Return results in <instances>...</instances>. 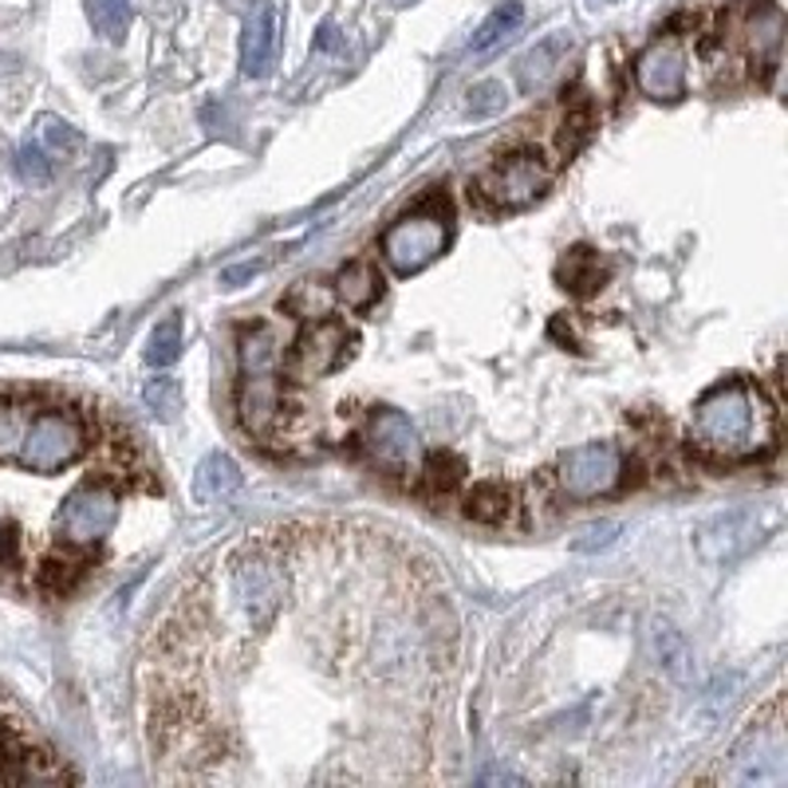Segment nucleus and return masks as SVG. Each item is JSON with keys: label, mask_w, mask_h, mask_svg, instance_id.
Wrapping results in <instances>:
<instances>
[{"label": "nucleus", "mask_w": 788, "mask_h": 788, "mask_svg": "<svg viewBox=\"0 0 788 788\" xmlns=\"http://www.w3.org/2000/svg\"><path fill=\"white\" fill-rule=\"evenodd\" d=\"M690 442L717 461H753L777 446V406L758 383L734 379L702 394L690 418Z\"/></svg>", "instance_id": "obj_1"}, {"label": "nucleus", "mask_w": 788, "mask_h": 788, "mask_svg": "<svg viewBox=\"0 0 788 788\" xmlns=\"http://www.w3.org/2000/svg\"><path fill=\"white\" fill-rule=\"evenodd\" d=\"M284 340L272 323H257L241 335V383L237 410L245 430L257 438H272L284 422V386H281Z\"/></svg>", "instance_id": "obj_2"}, {"label": "nucleus", "mask_w": 788, "mask_h": 788, "mask_svg": "<svg viewBox=\"0 0 788 788\" xmlns=\"http://www.w3.org/2000/svg\"><path fill=\"white\" fill-rule=\"evenodd\" d=\"M450 245V213L446 206H422L403 213L383 233V260L398 276H415L430 269Z\"/></svg>", "instance_id": "obj_3"}, {"label": "nucleus", "mask_w": 788, "mask_h": 788, "mask_svg": "<svg viewBox=\"0 0 788 788\" xmlns=\"http://www.w3.org/2000/svg\"><path fill=\"white\" fill-rule=\"evenodd\" d=\"M229 591H233V612L237 619L249 627V631H260L272 615L281 612V600L288 591V576L281 571V561L272 552H245L233 568V580H229Z\"/></svg>", "instance_id": "obj_4"}, {"label": "nucleus", "mask_w": 788, "mask_h": 788, "mask_svg": "<svg viewBox=\"0 0 788 788\" xmlns=\"http://www.w3.org/2000/svg\"><path fill=\"white\" fill-rule=\"evenodd\" d=\"M84 450L87 430L79 415H72V410H40V415H32L16 466L32 469V473H56V469L79 461Z\"/></svg>", "instance_id": "obj_5"}, {"label": "nucleus", "mask_w": 788, "mask_h": 788, "mask_svg": "<svg viewBox=\"0 0 788 788\" xmlns=\"http://www.w3.org/2000/svg\"><path fill=\"white\" fill-rule=\"evenodd\" d=\"M627 461L615 442H583L571 446L556 461V485L571 501H600L623 485Z\"/></svg>", "instance_id": "obj_6"}, {"label": "nucleus", "mask_w": 788, "mask_h": 788, "mask_svg": "<svg viewBox=\"0 0 788 788\" xmlns=\"http://www.w3.org/2000/svg\"><path fill=\"white\" fill-rule=\"evenodd\" d=\"M364 446L371 454V461L394 478H415L418 469H422V434H418V426L403 415V410H394V406H379L371 410L367 418V430H364Z\"/></svg>", "instance_id": "obj_7"}, {"label": "nucleus", "mask_w": 788, "mask_h": 788, "mask_svg": "<svg viewBox=\"0 0 788 788\" xmlns=\"http://www.w3.org/2000/svg\"><path fill=\"white\" fill-rule=\"evenodd\" d=\"M726 780L734 785H785L788 780V737L785 722H761L729 753Z\"/></svg>", "instance_id": "obj_8"}, {"label": "nucleus", "mask_w": 788, "mask_h": 788, "mask_svg": "<svg viewBox=\"0 0 788 788\" xmlns=\"http://www.w3.org/2000/svg\"><path fill=\"white\" fill-rule=\"evenodd\" d=\"M552 174L532 150H517V155L497 158L485 174L478 177V194L485 197L493 209H525L544 197Z\"/></svg>", "instance_id": "obj_9"}, {"label": "nucleus", "mask_w": 788, "mask_h": 788, "mask_svg": "<svg viewBox=\"0 0 788 788\" xmlns=\"http://www.w3.org/2000/svg\"><path fill=\"white\" fill-rule=\"evenodd\" d=\"M347 359H352V332L340 320H316L296 335L284 371L292 383H316L323 374L340 371Z\"/></svg>", "instance_id": "obj_10"}, {"label": "nucleus", "mask_w": 788, "mask_h": 788, "mask_svg": "<svg viewBox=\"0 0 788 788\" xmlns=\"http://www.w3.org/2000/svg\"><path fill=\"white\" fill-rule=\"evenodd\" d=\"M114 520H119V493L111 485L91 481V485H79L72 497L63 501L56 529L75 549H91L114 529Z\"/></svg>", "instance_id": "obj_11"}, {"label": "nucleus", "mask_w": 788, "mask_h": 788, "mask_svg": "<svg viewBox=\"0 0 788 788\" xmlns=\"http://www.w3.org/2000/svg\"><path fill=\"white\" fill-rule=\"evenodd\" d=\"M686 75H690V52H686L682 36H663L654 40L639 60H635V84L639 91L658 99V103H675L686 95Z\"/></svg>", "instance_id": "obj_12"}, {"label": "nucleus", "mask_w": 788, "mask_h": 788, "mask_svg": "<svg viewBox=\"0 0 788 788\" xmlns=\"http://www.w3.org/2000/svg\"><path fill=\"white\" fill-rule=\"evenodd\" d=\"M281 32H284V9L281 0H257L245 16L241 32V72L249 79L272 72V63L281 56Z\"/></svg>", "instance_id": "obj_13"}, {"label": "nucleus", "mask_w": 788, "mask_h": 788, "mask_svg": "<svg viewBox=\"0 0 788 788\" xmlns=\"http://www.w3.org/2000/svg\"><path fill=\"white\" fill-rule=\"evenodd\" d=\"M753 537H758V520H753V513H746V508H729V513H717V517L705 520L702 532H698V549H702L705 561L726 564V561H734V556H741V552L753 544Z\"/></svg>", "instance_id": "obj_14"}, {"label": "nucleus", "mask_w": 788, "mask_h": 788, "mask_svg": "<svg viewBox=\"0 0 788 788\" xmlns=\"http://www.w3.org/2000/svg\"><path fill=\"white\" fill-rule=\"evenodd\" d=\"M241 489V466L229 454H209L201 457V466L194 473V497L201 505H225L237 497Z\"/></svg>", "instance_id": "obj_15"}, {"label": "nucleus", "mask_w": 788, "mask_h": 788, "mask_svg": "<svg viewBox=\"0 0 788 788\" xmlns=\"http://www.w3.org/2000/svg\"><path fill=\"white\" fill-rule=\"evenodd\" d=\"M332 296H335V304H343L347 311H367L379 296H383V281H379L374 264L355 260V264H347V269L335 272Z\"/></svg>", "instance_id": "obj_16"}, {"label": "nucleus", "mask_w": 788, "mask_h": 788, "mask_svg": "<svg viewBox=\"0 0 788 788\" xmlns=\"http://www.w3.org/2000/svg\"><path fill=\"white\" fill-rule=\"evenodd\" d=\"M556 276H561V284L568 292H576V296H591V292H600L603 281H607V269H603V260L595 249H571L568 257L556 264Z\"/></svg>", "instance_id": "obj_17"}, {"label": "nucleus", "mask_w": 788, "mask_h": 788, "mask_svg": "<svg viewBox=\"0 0 788 788\" xmlns=\"http://www.w3.org/2000/svg\"><path fill=\"white\" fill-rule=\"evenodd\" d=\"M513 508V493L497 481H485V485H473V493L466 497V517H473L478 525H501Z\"/></svg>", "instance_id": "obj_18"}, {"label": "nucleus", "mask_w": 788, "mask_h": 788, "mask_svg": "<svg viewBox=\"0 0 788 788\" xmlns=\"http://www.w3.org/2000/svg\"><path fill=\"white\" fill-rule=\"evenodd\" d=\"M520 21H525V4H520V0H505V4H497V9L485 16V24L478 28V36H473L469 48H473V52H489L493 44L513 36V32L520 28Z\"/></svg>", "instance_id": "obj_19"}, {"label": "nucleus", "mask_w": 788, "mask_h": 788, "mask_svg": "<svg viewBox=\"0 0 788 788\" xmlns=\"http://www.w3.org/2000/svg\"><path fill=\"white\" fill-rule=\"evenodd\" d=\"M651 651H654V658H658V666H666L675 678L686 675V666H690V647H686L678 627H670V623H651Z\"/></svg>", "instance_id": "obj_20"}, {"label": "nucleus", "mask_w": 788, "mask_h": 788, "mask_svg": "<svg viewBox=\"0 0 788 788\" xmlns=\"http://www.w3.org/2000/svg\"><path fill=\"white\" fill-rule=\"evenodd\" d=\"M87 16L107 44H123L131 28V0H87Z\"/></svg>", "instance_id": "obj_21"}, {"label": "nucleus", "mask_w": 788, "mask_h": 788, "mask_svg": "<svg viewBox=\"0 0 788 788\" xmlns=\"http://www.w3.org/2000/svg\"><path fill=\"white\" fill-rule=\"evenodd\" d=\"M28 426H32V406L0 403V461H16V457H21Z\"/></svg>", "instance_id": "obj_22"}, {"label": "nucleus", "mask_w": 788, "mask_h": 788, "mask_svg": "<svg viewBox=\"0 0 788 788\" xmlns=\"http://www.w3.org/2000/svg\"><path fill=\"white\" fill-rule=\"evenodd\" d=\"M177 355H182V316H167L146 340V364L170 367Z\"/></svg>", "instance_id": "obj_23"}, {"label": "nucleus", "mask_w": 788, "mask_h": 788, "mask_svg": "<svg viewBox=\"0 0 788 788\" xmlns=\"http://www.w3.org/2000/svg\"><path fill=\"white\" fill-rule=\"evenodd\" d=\"M143 403L155 418L174 422L177 410H182V386H177V379H170V374H158V379H150V383L143 386Z\"/></svg>", "instance_id": "obj_24"}, {"label": "nucleus", "mask_w": 788, "mask_h": 788, "mask_svg": "<svg viewBox=\"0 0 788 788\" xmlns=\"http://www.w3.org/2000/svg\"><path fill=\"white\" fill-rule=\"evenodd\" d=\"M426 478V485L434 489V493H450V489L461 481L466 466H461V457L454 454H434V457H422V469H418Z\"/></svg>", "instance_id": "obj_25"}, {"label": "nucleus", "mask_w": 788, "mask_h": 788, "mask_svg": "<svg viewBox=\"0 0 788 788\" xmlns=\"http://www.w3.org/2000/svg\"><path fill=\"white\" fill-rule=\"evenodd\" d=\"M335 296L332 288H316V284H300V288L292 292L288 308L304 320H328V311H332Z\"/></svg>", "instance_id": "obj_26"}, {"label": "nucleus", "mask_w": 788, "mask_h": 788, "mask_svg": "<svg viewBox=\"0 0 788 788\" xmlns=\"http://www.w3.org/2000/svg\"><path fill=\"white\" fill-rule=\"evenodd\" d=\"M16 174H21L24 182H32V186L52 182V158H48V150L36 143H24L21 150H16Z\"/></svg>", "instance_id": "obj_27"}, {"label": "nucleus", "mask_w": 788, "mask_h": 788, "mask_svg": "<svg viewBox=\"0 0 788 788\" xmlns=\"http://www.w3.org/2000/svg\"><path fill=\"white\" fill-rule=\"evenodd\" d=\"M40 143L48 155H72L75 146H79V131L72 123H63L56 114H44L40 119Z\"/></svg>", "instance_id": "obj_28"}, {"label": "nucleus", "mask_w": 788, "mask_h": 788, "mask_svg": "<svg viewBox=\"0 0 788 788\" xmlns=\"http://www.w3.org/2000/svg\"><path fill=\"white\" fill-rule=\"evenodd\" d=\"M615 537H619V520H595V525H583L580 537L571 540L576 552H603L612 549Z\"/></svg>", "instance_id": "obj_29"}, {"label": "nucleus", "mask_w": 788, "mask_h": 788, "mask_svg": "<svg viewBox=\"0 0 788 788\" xmlns=\"http://www.w3.org/2000/svg\"><path fill=\"white\" fill-rule=\"evenodd\" d=\"M505 103H508L505 84H497V79H485V84H478L473 91H469V111L478 114V119H485V114H497Z\"/></svg>", "instance_id": "obj_30"}, {"label": "nucleus", "mask_w": 788, "mask_h": 788, "mask_svg": "<svg viewBox=\"0 0 788 788\" xmlns=\"http://www.w3.org/2000/svg\"><path fill=\"white\" fill-rule=\"evenodd\" d=\"M75 576V564H60V561H48L44 564V583L52 591H60V588H67V580Z\"/></svg>", "instance_id": "obj_31"}, {"label": "nucleus", "mask_w": 788, "mask_h": 788, "mask_svg": "<svg viewBox=\"0 0 788 788\" xmlns=\"http://www.w3.org/2000/svg\"><path fill=\"white\" fill-rule=\"evenodd\" d=\"M260 269H264V264H233V269L221 272V284H225V288H237L241 281H253Z\"/></svg>", "instance_id": "obj_32"}, {"label": "nucleus", "mask_w": 788, "mask_h": 788, "mask_svg": "<svg viewBox=\"0 0 788 788\" xmlns=\"http://www.w3.org/2000/svg\"><path fill=\"white\" fill-rule=\"evenodd\" d=\"M335 44H340V36H335V24H323L320 36H316V48H320V52H328V48H335Z\"/></svg>", "instance_id": "obj_33"}, {"label": "nucleus", "mask_w": 788, "mask_h": 788, "mask_svg": "<svg viewBox=\"0 0 788 788\" xmlns=\"http://www.w3.org/2000/svg\"><path fill=\"white\" fill-rule=\"evenodd\" d=\"M481 780H513V785H520V777H513V773H481Z\"/></svg>", "instance_id": "obj_34"}]
</instances>
